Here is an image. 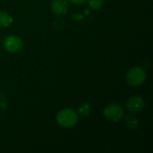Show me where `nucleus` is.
Returning a JSON list of instances; mask_svg holds the SVG:
<instances>
[{"mask_svg": "<svg viewBox=\"0 0 153 153\" xmlns=\"http://www.w3.org/2000/svg\"><path fill=\"white\" fill-rule=\"evenodd\" d=\"M145 80L146 73L143 68L139 66H134L131 68L126 74V82L131 86H140L145 82Z\"/></svg>", "mask_w": 153, "mask_h": 153, "instance_id": "obj_2", "label": "nucleus"}, {"mask_svg": "<svg viewBox=\"0 0 153 153\" xmlns=\"http://www.w3.org/2000/svg\"><path fill=\"white\" fill-rule=\"evenodd\" d=\"M68 1L67 0H53L51 2V11L56 15H64L68 10Z\"/></svg>", "mask_w": 153, "mask_h": 153, "instance_id": "obj_6", "label": "nucleus"}, {"mask_svg": "<svg viewBox=\"0 0 153 153\" xmlns=\"http://www.w3.org/2000/svg\"><path fill=\"white\" fill-rule=\"evenodd\" d=\"M125 123L130 129H134L138 126V120L134 116H127L125 118Z\"/></svg>", "mask_w": 153, "mask_h": 153, "instance_id": "obj_9", "label": "nucleus"}, {"mask_svg": "<svg viewBox=\"0 0 153 153\" xmlns=\"http://www.w3.org/2000/svg\"><path fill=\"white\" fill-rule=\"evenodd\" d=\"M68 2L74 4H76V5H79V4H84L87 0H67Z\"/></svg>", "mask_w": 153, "mask_h": 153, "instance_id": "obj_11", "label": "nucleus"}, {"mask_svg": "<svg viewBox=\"0 0 153 153\" xmlns=\"http://www.w3.org/2000/svg\"><path fill=\"white\" fill-rule=\"evenodd\" d=\"M91 112V107L89 103H82V105H80L79 108H78V113L82 116H89Z\"/></svg>", "mask_w": 153, "mask_h": 153, "instance_id": "obj_8", "label": "nucleus"}, {"mask_svg": "<svg viewBox=\"0 0 153 153\" xmlns=\"http://www.w3.org/2000/svg\"><path fill=\"white\" fill-rule=\"evenodd\" d=\"M79 117L78 114L72 108H64L58 112L56 116L57 124L65 128H71L76 126Z\"/></svg>", "mask_w": 153, "mask_h": 153, "instance_id": "obj_1", "label": "nucleus"}, {"mask_svg": "<svg viewBox=\"0 0 153 153\" xmlns=\"http://www.w3.org/2000/svg\"><path fill=\"white\" fill-rule=\"evenodd\" d=\"M104 117L110 122H117L121 120L125 116V111L122 106L117 103L108 105L103 111Z\"/></svg>", "mask_w": 153, "mask_h": 153, "instance_id": "obj_3", "label": "nucleus"}, {"mask_svg": "<svg viewBox=\"0 0 153 153\" xmlns=\"http://www.w3.org/2000/svg\"><path fill=\"white\" fill-rule=\"evenodd\" d=\"M89 5L93 10H100L105 4V0H88Z\"/></svg>", "mask_w": 153, "mask_h": 153, "instance_id": "obj_10", "label": "nucleus"}, {"mask_svg": "<svg viewBox=\"0 0 153 153\" xmlns=\"http://www.w3.org/2000/svg\"><path fill=\"white\" fill-rule=\"evenodd\" d=\"M144 106H145L144 100L138 95L130 97L126 102V108L132 113H138L142 111L144 108Z\"/></svg>", "mask_w": 153, "mask_h": 153, "instance_id": "obj_5", "label": "nucleus"}, {"mask_svg": "<svg viewBox=\"0 0 153 153\" xmlns=\"http://www.w3.org/2000/svg\"><path fill=\"white\" fill-rule=\"evenodd\" d=\"M13 22V16L5 11L0 10V27L7 28L12 25Z\"/></svg>", "mask_w": 153, "mask_h": 153, "instance_id": "obj_7", "label": "nucleus"}, {"mask_svg": "<svg viewBox=\"0 0 153 153\" xmlns=\"http://www.w3.org/2000/svg\"><path fill=\"white\" fill-rule=\"evenodd\" d=\"M4 48L9 53H18L23 48V41L22 39L16 35H10L7 36L4 40Z\"/></svg>", "mask_w": 153, "mask_h": 153, "instance_id": "obj_4", "label": "nucleus"}]
</instances>
